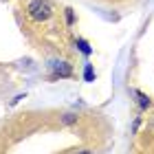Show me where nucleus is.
<instances>
[{"instance_id":"obj_5","label":"nucleus","mask_w":154,"mask_h":154,"mask_svg":"<svg viewBox=\"0 0 154 154\" xmlns=\"http://www.w3.org/2000/svg\"><path fill=\"white\" fill-rule=\"evenodd\" d=\"M84 82H95V68H93V64L84 66Z\"/></svg>"},{"instance_id":"obj_6","label":"nucleus","mask_w":154,"mask_h":154,"mask_svg":"<svg viewBox=\"0 0 154 154\" xmlns=\"http://www.w3.org/2000/svg\"><path fill=\"white\" fill-rule=\"evenodd\" d=\"M75 121H77V115H75V112H66L64 119H62V123H64V125H71V123H75Z\"/></svg>"},{"instance_id":"obj_7","label":"nucleus","mask_w":154,"mask_h":154,"mask_svg":"<svg viewBox=\"0 0 154 154\" xmlns=\"http://www.w3.org/2000/svg\"><path fill=\"white\" fill-rule=\"evenodd\" d=\"M66 22H68V24H73V22H75V16H73V9H66Z\"/></svg>"},{"instance_id":"obj_1","label":"nucleus","mask_w":154,"mask_h":154,"mask_svg":"<svg viewBox=\"0 0 154 154\" xmlns=\"http://www.w3.org/2000/svg\"><path fill=\"white\" fill-rule=\"evenodd\" d=\"M29 16L31 20H35V22H44L53 16V7L48 0H31L29 5Z\"/></svg>"},{"instance_id":"obj_8","label":"nucleus","mask_w":154,"mask_h":154,"mask_svg":"<svg viewBox=\"0 0 154 154\" xmlns=\"http://www.w3.org/2000/svg\"><path fill=\"white\" fill-rule=\"evenodd\" d=\"M77 154H93L90 150H82V152H77Z\"/></svg>"},{"instance_id":"obj_4","label":"nucleus","mask_w":154,"mask_h":154,"mask_svg":"<svg viewBox=\"0 0 154 154\" xmlns=\"http://www.w3.org/2000/svg\"><path fill=\"white\" fill-rule=\"evenodd\" d=\"M132 93H134V97H137V101H139L141 108H150V99H148L145 93H141V90H132Z\"/></svg>"},{"instance_id":"obj_2","label":"nucleus","mask_w":154,"mask_h":154,"mask_svg":"<svg viewBox=\"0 0 154 154\" xmlns=\"http://www.w3.org/2000/svg\"><path fill=\"white\" fill-rule=\"evenodd\" d=\"M51 71H53V77H71L73 75V68L68 62H51Z\"/></svg>"},{"instance_id":"obj_3","label":"nucleus","mask_w":154,"mask_h":154,"mask_svg":"<svg viewBox=\"0 0 154 154\" xmlns=\"http://www.w3.org/2000/svg\"><path fill=\"white\" fill-rule=\"evenodd\" d=\"M75 46L79 48V51H82L84 55H90V53H93V48H90V44H88V42L84 40V38H77V40H75Z\"/></svg>"}]
</instances>
